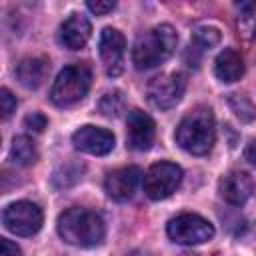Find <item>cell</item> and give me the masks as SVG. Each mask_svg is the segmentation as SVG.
Segmentation results:
<instances>
[{
	"label": "cell",
	"mask_w": 256,
	"mask_h": 256,
	"mask_svg": "<svg viewBox=\"0 0 256 256\" xmlns=\"http://www.w3.org/2000/svg\"><path fill=\"white\" fill-rule=\"evenodd\" d=\"M174 140L182 150L194 156L208 154L216 142V120L212 110L208 106L192 108L176 126Z\"/></svg>",
	"instance_id": "1"
},
{
	"label": "cell",
	"mask_w": 256,
	"mask_h": 256,
	"mask_svg": "<svg viewBox=\"0 0 256 256\" xmlns=\"http://www.w3.org/2000/svg\"><path fill=\"white\" fill-rule=\"evenodd\" d=\"M58 234L66 244L94 248L102 244L106 226L102 216L88 208H68L58 216Z\"/></svg>",
	"instance_id": "2"
},
{
	"label": "cell",
	"mask_w": 256,
	"mask_h": 256,
	"mask_svg": "<svg viewBox=\"0 0 256 256\" xmlns=\"http://www.w3.org/2000/svg\"><path fill=\"white\" fill-rule=\"evenodd\" d=\"M178 44V34L170 24H158L140 34L132 48V62L138 70H150L166 62Z\"/></svg>",
	"instance_id": "3"
},
{
	"label": "cell",
	"mask_w": 256,
	"mask_h": 256,
	"mask_svg": "<svg viewBox=\"0 0 256 256\" xmlns=\"http://www.w3.org/2000/svg\"><path fill=\"white\" fill-rule=\"evenodd\" d=\"M90 82L92 70L86 64H70L58 72L50 90V100L60 108L74 106L84 100L90 90Z\"/></svg>",
	"instance_id": "4"
},
{
	"label": "cell",
	"mask_w": 256,
	"mask_h": 256,
	"mask_svg": "<svg viewBox=\"0 0 256 256\" xmlns=\"http://www.w3.org/2000/svg\"><path fill=\"white\" fill-rule=\"evenodd\" d=\"M166 234L172 242L182 244V246H196L204 244L214 236V226L202 218L200 214L184 212L172 218L166 226Z\"/></svg>",
	"instance_id": "5"
},
{
	"label": "cell",
	"mask_w": 256,
	"mask_h": 256,
	"mask_svg": "<svg viewBox=\"0 0 256 256\" xmlns=\"http://www.w3.org/2000/svg\"><path fill=\"white\" fill-rule=\"evenodd\" d=\"M2 222H4V228L16 236H32L42 228L44 214L38 204L20 200L4 208Z\"/></svg>",
	"instance_id": "6"
},
{
	"label": "cell",
	"mask_w": 256,
	"mask_h": 256,
	"mask_svg": "<svg viewBox=\"0 0 256 256\" xmlns=\"http://www.w3.org/2000/svg\"><path fill=\"white\" fill-rule=\"evenodd\" d=\"M182 182V168L174 162H156L144 176V192L150 200H164Z\"/></svg>",
	"instance_id": "7"
},
{
	"label": "cell",
	"mask_w": 256,
	"mask_h": 256,
	"mask_svg": "<svg viewBox=\"0 0 256 256\" xmlns=\"http://www.w3.org/2000/svg\"><path fill=\"white\" fill-rule=\"evenodd\" d=\"M186 90V78L180 72H170V74H160L148 84V100L154 108L158 110H170L174 108Z\"/></svg>",
	"instance_id": "8"
},
{
	"label": "cell",
	"mask_w": 256,
	"mask_h": 256,
	"mask_svg": "<svg viewBox=\"0 0 256 256\" xmlns=\"http://www.w3.org/2000/svg\"><path fill=\"white\" fill-rule=\"evenodd\" d=\"M100 60L108 76H120L124 70V52H126V40L120 30L116 28H104L100 34Z\"/></svg>",
	"instance_id": "9"
},
{
	"label": "cell",
	"mask_w": 256,
	"mask_h": 256,
	"mask_svg": "<svg viewBox=\"0 0 256 256\" xmlns=\"http://www.w3.org/2000/svg\"><path fill=\"white\" fill-rule=\"evenodd\" d=\"M154 138H156L154 120L138 108L130 110L128 118H126V144L132 150L144 152L154 144Z\"/></svg>",
	"instance_id": "10"
},
{
	"label": "cell",
	"mask_w": 256,
	"mask_h": 256,
	"mask_svg": "<svg viewBox=\"0 0 256 256\" xmlns=\"http://www.w3.org/2000/svg\"><path fill=\"white\" fill-rule=\"evenodd\" d=\"M72 144L80 152H86L92 156H104L114 148V134L106 128L86 124L72 134Z\"/></svg>",
	"instance_id": "11"
},
{
	"label": "cell",
	"mask_w": 256,
	"mask_h": 256,
	"mask_svg": "<svg viewBox=\"0 0 256 256\" xmlns=\"http://www.w3.org/2000/svg\"><path fill=\"white\" fill-rule=\"evenodd\" d=\"M140 180H142V170L138 166H122V168L112 170L106 176L104 188H106V194L112 200L126 202L134 196Z\"/></svg>",
	"instance_id": "12"
},
{
	"label": "cell",
	"mask_w": 256,
	"mask_h": 256,
	"mask_svg": "<svg viewBox=\"0 0 256 256\" xmlns=\"http://www.w3.org/2000/svg\"><path fill=\"white\" fill-rule=\"evenodd\" d=\"M218 190H220V196L232 204V206H242L250 200L252 192H254V182L252 178L242 172V170H232L228 174H224L220 178V184H218Z\"/></svg>",
	"instance_id": "13"
},
{
	"label": "cell",
	"mask_w": 256,
	"mask_h": 256,
	"mask_svg": "<svg viewBox=\"0 0 256 256\" xmlns=\"http://www.w3.org/2000/svg\"><path fill=\"white\" fill-rule=\"evenodd\" d=\"M90 34H92L90 20L86 16H82V14H70L60 26L58 40L68 50H80V48L86 46Z\"/></svg>",
	"instance_id": "14"
},
{
	"label": "cell",
	"mask_w": 256,
	"mask_h": 256,
	"mask_svg": "<svg viewBox=\"0 0 256 256\" xmlns=\"http://www.w3.org/2000/svg\"><path fill=\"white\" fill-rule=\"evenodd\" d=\"M214 74L220 82H236L242 78L244 74V60L240 56L238 50L234 48H224L218 56H216V62H214Z\"/></svg>",
	"instance_id": "15"
},
{
	"label": "cell",
	"mask_w": 256,
	"mask_h": 256,
	"mask_svg": "<svg viewBox=\"0 0 256 256\" xmlns=\"http://www.w3.org/2000/svg\"><path fill=\"white\" fill-rule=\"evenodd\" d=\"M48 72H50V64H48L46 58H40V56H36V58H24L16 66V70H14L18 82L24 88H38L46 80Z\"/></svg>",
	"instance_id": "16"
},
{
	"label": "cell",
	"mask_w": 256,
	"mask_h": 256,
	"mask_svg": "<svg viewBox=\"0 0 256 256\" xmlns=\"http://www.w3.org/2000/svg\"><path fill=\"white\" fill-rule=\"evenodd\" d=\"M10 160L16 166H30L38 160V148L36 142L28 136H16L10 146Z\"/></svg>",
	"instance_id": "17"
},
{
	"label": "cell",
	"mask_w": 256,
	"mask_h": 256,
	"mask_svg": "<svg viewBox=\"0 0 256 256\" xmlns=\"http://www.w3.org/2000/svg\"><path fill=\"white\" fill-rule=\"evenodd\" d=\"M220 42V32L218 28L214 26H198L194 28L192 32V38H190V46H188V52H192L198 60V56L204 52V50H210L212 46H216Z\"/></svg>",
	"instance_id": "18"
},
{
	"label": "cell",
	"mask_w": 256,
	"mask_h": 256,
	"mask_svg": "<svg viewBox=\"0 0 256 256\" xmlns=\"http://www.w3.org/2000/svg\"><path fill=\"white\" fill-rule=\"evenodd\" d=\"M236 8L240 10L238 28L244 32L246 38L256 36V2H238Z\"/></svg>",
	"instance_id": "19"
},
{
	"label": "cell",
	"mask_w": 256,
	"mask_h": 256,
	"mask_svg": "<svg viewBox=\"0 0 256 256\" xmlns=\"http://www.w3.org/2000/svg\"><path fill=\"white\" fill-rule=\"evenodd\" d=\"M122 108H124V98H122V92H118V90L106 92V94L100 98V102H98L100 114H104V116H108V118L118 116V114L122 112Z\"/></svg>",
	"instance_id": "20"
},
{
	"label": "cell",
	"mask_w": 256,
	"mask_h": 256,
	"mask_svg": "<svg viewBox=\"0 0 256 256\" xmlns=\"http://www.w3.org/2000/svg\"><path fill=\"white\" fill-rule=\"evenodd\" d=\"M228 104H230V108L234 110V114H236L240 120L250 122V120L256 118V108H254V104H252L246 96H242V94H230Z\"/></svg>",
	"instance_id": "21"
},
{
	"label": "cell",
	"mask_w": 256,
	"mask_h": 256,
	"mask_svg": "<svg viewBox=\"0 0 256 256\" xmlns=\"http://www.w3.org/2000/svg\"><path fill=\"white\" fill-rule=\"evenodd\" d=\"M0 104H2V118H10L14 112H16V96L8 90V88H2L0 90Z\"/></svg>",
	"instance_id": "22"
},
{
	"label": "cell",
	"mask_w": 256,
	"mask_h": 256,
	"mask_svg": "<svg viewBox=\"0 0 256 256\" xmlns=\"http://www.w3.org/2000/svg\"><path fill=\"white\" fill-rule=\"evenodd\" d=\"M46 124H48V120H46V116L40 114V112H32V114H28V116L24 118V126H26L28 130H32V132H42V130L46 128Z\"/></svg>",
	"instance_id": "23"
},
{
	"label": "cell",
	"mask_w": 256,
	"mask_h": 256,
	"mask_svg": "<svg viewBox=\"0 0 256 256\" xmlns=\"http://www.w3.org/2000/svg\"><path fill=\"white\" fill-rule=\"evenodd\" d=\"M86 6H88V10H90V12H94V14H98V16H100V14H108V12H112L116 4H114V2H110V0H96V2H92V0H90Z\"/></svg>",
	"instance_id": "24"
},
{
	"label": "cell",
	"mask_w": 256,
	"mask_h": 256,
	"mask_svg": "<svg viewBox=\"0 0 256 256\" xmlns=\"http://www.w3.org/2000/svg\"><path fill=\"white\" fill-rule=\"evenodd\" d=\"M0 256H20V248L8 238H0Z\"/></svg>",
	"instance_id": "25"
},
{
	"label": "cell",
	"mask_w": 256,
	"mask_h": 256,
	"mask_svg": "<svg viewBox=\"0 0 256 256\" xmlns=\"http://www.w3.org/2000/svg\"><path fill=\"white\" fill-rule=\"evenodd\" d=\"M246 158L256 166V140H252V142L248 144V148H246Z\"/></svg>",
	"instance_id": "26"
}]
</instances>
